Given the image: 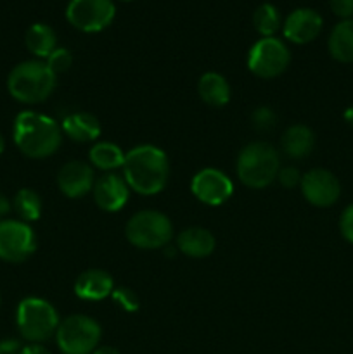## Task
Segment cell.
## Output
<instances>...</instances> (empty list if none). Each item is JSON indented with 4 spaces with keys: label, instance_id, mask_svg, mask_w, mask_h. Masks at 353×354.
Masks as SVG:
<instances>
[{
    "label": "cell",
    "instance_id": "7402d4cb",
    "mask_svg": "<svg viewBox=\"0 0 353 354\" xmlns=\"http://www.w3.org/2000/svg\"><path fill=\"white\" fill-rule=\"evenodd\" d=\"M24 44L35 57L47 59L57 48V37L48 24L37 23L28 28L24 35Z\"/></svg>",
    "mask_w": 353,
    "mask_h": 354
},
{
    "label": "cell",
    "instance_id": "83f0119b",
    "mask_svg": "<svg viewBox=\"0 0 353 354\" xmlns=\"http://www.w3.org/2000/svg\"><path fill=\"white\" fill-rule=\"evenodd\" d=\"M275 114L270 107H258V109L253 113V124L258 131H269L275 127Z\"/></svg>",
    "mask_w": 353,
    "mask_h": 354
},
{
    "label": "cell",
    "instance_id": "f35d334b",
    "mask_svg": "<svg viewBox=\"0 0 353 354\" xmlns=\"http://www.w3.org/2000/svg\"><path fill=\"white\" fill-rule=\"evenodd\" d=\"M0 303H2V297H0Z\"/></svg>",
    "mask_w": 353,
    "mask_h": 354
},
{
    "label": "cell",
    "instance_id": "44dd1931",
    "mask_svg": "<svg viewBox=\"0 0 353 354\" xmlns=\"http://www.w3.org/2000/svg\"><path fill=\"white\" fill-rule=\"evenodd\" d=\"M197 92L203 102L213 107L227 106L230 100V85L227 80L218 73H204L197 85Z\"/></svg>",
    "mask_w": 353,
    "mask_h": 354
},
{
    "label": "cell",
    "instance_id": "f546056e",
    "mask_svg": "<svg viewBox=\"0 0 353 354\" xmlns=\"http://www.w3.org/2000/svg\"><path fill=\"white\" fill-rule=\"evenodd\" d=\"M277 180L280 182V185L287 187V189H293L298 183H301V175L296 168L293 166H287V168H280Z\"/></svg>",
    "mask_w": 353,
    "mask_h": 354
},
{
    "label": "cell",
    "instance_id": "2e32d148",
    "mask_svg": "<svg viewBox=\"0 0 353 354\" xmlns=\"http://www.w3.org/2000/svg\"><path fill=\"white\" fill-rule=\"evenodd\" d=\"M114 290L113 277L104 270H87L75 282V294L85 301H102Z\"/></svg>",
    "mask_w": 353,
    "mask_h": 354
},
{
    "label": "cell",
    "instance_id": "ac0fdd59",
    "mask_svg": "<svg viewBox=\"0 0 353 354\" xmlns=\"http://www.w3.org/2000/svg\"><path fill=\"white\" fill-rule=\"evenodd\" d=\"M62 133L75 142H93L99 138L100 128L99 120L90 113H73L62 120Z\"/></svg>",
    "mask_w": 353,
    "mask_h": 354
},
{
    "label": "cell",
    "instance_id": "8fae6325",
    "mask_svg": "<svg viewBox=\"0 0 353 354\" xmlns=\"http://www.w3.org/2000/svg\"><path fill=\"white\" fill-rule=\"evenodd\" d=\"M190 190L197 201L208 206H221L234 194V183L217 168H204L194 175Z\"/></svg>",
    "mask_w": 353,
    "mask_h": 354
},
{
    "label": "cell",
    "instance_id": "3957f363",
    "mask_svg": "<svg viewBox=\"0 0 353 354\" xmlns=\"http://www.w3.org/2000/svg\"><path fill=\"white\" fill-rule=\"evenodd\" d=\"M57 76L42 61H24L14 66L7 76V90L17 102L40 104L48 99L55 88Z\"/></svg>",
    "mask_w": 353,
    "mask_h": 354
},
{
    "label": "cell",
    "instance_id": "d590c367",
    "mask_svg": "<svg viewBox=\"0 0 353 354\" xmlns=\"http://www.w3.org/2000/svg\"><path fill=\"white\" fill-rule=\"evenodd\" d=\"M345 120L353 127V107H348V109L345 111Z\"/></svg>",
    "mask_w": 353,
    "mask_h": 354
},
{
    "label": "cell",
    "instance_id": "277c9868",
    "mask_svg": "<svg viewBox=\"0 0 353 354\" xmlns=\"http://www.w3.org/2000/svg\"><path fill=\"white\" fill-rule=\"evenodd\" d=\"M280 169L279 152L266 142H251L237 158V176L249 189H265Z\"/></svg>",
    "mask_w": 353,
    "mask_h": 354
},
{
    "label": "cell",
    "instance_id": "f1b7e54d",
    "mask_svg": "<svg viewBox=\"0 0 353 354\" xmlns=\"http://www.w3.org/2000/svg\"><path fill=\"white\" fill-rule=\"evenodd\" d=\"M339 232L345 237V241L353 244V204L346 206L339 216Z\"/></svg>",
    "mask_w": 353,
    "mask_h": 354
},
{
    "label": "cell",
    "instance_id": "d6a6232c",
    "mask_svg": "<svg viewBox=\"0 0 353 354\" xmlns=\"http://www.w3.org/2000/svg\"><path fill=\"white\" fill-rule=\"evenodd\" d=\"M10 209H12V204H10V201L7 199L3 194H0V221L6 220L7 214L10 213Z\"/></svg>",
    "mask_w": 353,
    "mask_h": 354
},
{
    "label": "cell",
    "instance_id": "4fadbf2b",
    "mask_svg": "<svg viewBox=\"0 0 353 354\" xmlns=\"http://www.w3.org/2000/svg\"><path fill=\"white\" fill-rule=\"evenodd\" d=\"M93 201L106 213H116L123 209L130 197V187L123 176L116 173H106L93 183Z\"/></svg>",
    "mask_w": 353,
    "mask_h": 354
},
{
    "label": "cell",
    "instance_id": "cb8c5ba5",
    "mask_svg": "<svg viewBox=\"0 0 353 354\" xmlns=\"http://www.w3.org/2000/svg\"><path fill=\"white\" fill-rule=\"evenodd\" d=\"M12 207L21 221L31 223L42 216V199L33 189H21L12 199Z\"/></svg>",
    "mask_w": 353,
    "mask_h": 354
},
{
    "label": "cell",
    "instance_id": "d4e9b609",
    "mask_svg": "<svg viewBox=\"0 0 353 354\" xmlns=\"http://www.w3.org/2000/svg\"><path fill=\"white\" fill-rule=\"evenodd\" d=\"M253 24L263 38L273 37V33L280 28L279 10L272 3H262L253 14Z\"/></svg>",
    "mask_w": 353,
    "mask_h": 354
},
{
    "label": "cell",
    "instance_id": "5bb4252c",
    "mask_svg": "<svg viewBox=\"0 0 353 354\" xmlns=\"http://www.w3.org/2000/svg\"><path fill=\"white\" fill-rule=\"evenodd\" d=\"M322 26H324V21L317 10L301 7L286 17L282 24V33L293 44L305 45L314 41L320 35Z\"/></svg>",
    "mask_w": 353,
    "mask_h": 354
},
{
    "label": "cell",
    "instance_id": "d6986e66",
    "mask_svg": "<svg viewBox=\"0 0 353 354\" xmlns=\"http://www.w3.org/2000/svg\"><path fill=\"white\" fill-rule=\"evenodd\" d=\"M282 152L291 159H303L311 154L315 147V135L305 124H293L280 138Z\"/></svg>",
    "mask_w": 353,
    "mask_h": 354
},
{
    "label": "cell",
    "instance_id": "1f68e13d",
    "mask_svg": "<svg viewBox=\"0 0 353 354\" xmlns=\"http://www.w3.org/2000/svg\"><path fill=\"white\" fill-rule=\"evenodd\" d=\"M21 349H23V346L16 339H3V341H0V354H21Z\"/></svg>",
    "mask_w": 353,
    "mask_h": 354
},
{
    "label": "cell",
    "instance_id": "7c38bea8",
    "mask_svg": "<svg viewBox=\"0 0 353 354\" xmlns=\"http://www.w3.org/2000/svg\"><path fill=\"white\" fill-rule=\"evenodd\" d=\"M301 192L311 206L329 207L341 196V185L334 173L317 168L301 176Z\"/></svg>",
    "mask_w": 353,
    "mask_h": 354
},
{
    "label": "cell",
    "instance_id": "9c48e42d",
    "mask_svg": "<svg viewBox=\"0 0 353 354\" xmlns=\"http://www.w3.org/2000/svg\"><path fill=\"white\" fill-rule=\"evenodd\" d=\"M116 16L113 0H69L66 17L69 24L85 33H97L109 26Z\"/></svg>",
    "mask_w": 353,
    "mask_h": 354
},
{
    "label": "cell",
    "instance_id": "8992f818",
    "mask_svg": "<svg viewBox=\"0 0 353 354\" xmlns=\"http://www.w3.org/2000/svg\"><path fill=\"white\" fill-rule=\"evenodd\" d=\"M128 242L138 249H161L173 237V225L168 216L159 211H138L125 227Z\"/></svg>",
    "mask_w": 353,
    "mask_h": 354
},
{
    "label": "cell",
    "instance_id": "4316f807",
    "mask_svg": "<svg viewBox=\"0 0 353 354\" xmlns=\"http://www.w3.org/2000/svg\"><path fill=\"white\" fill-rule=\"evenodd\" d=\"M111 296H113L114 303L120 304L127 313H134V311L138 310L137 294H135L132 289H128V287H118V289L113 290Z\"/></svg>",
    "mask_w": 353,
    "mask_h": 354
},
{
    "label": "cell",
    "instance_id": "4dcf8cb0",
    "mask_svg": "<svg viewBox=\"0 0 353 354\" xmlns=\"http://www.w3.org/2000/svg\"><path fill=\"white\" fill-rule=\"evenodd\" d=\"M329 6L341 21L353 19V0H329Z\"/></svg>",
    "mask_w": 353,
    "mask_h": 354
},
{
    "label": "cell",
    "instance_id": "6da1fadb",
    "mask_svg": "<svg viewBox=\"0 0 353 354\" xmlns=\"http://www.w3.org/2000/svg\"><path fill=\"white\" fill-rule=\"evenodd\" d=\"M123 178L141 196H156L168 183V156L156 145H137L125 154Z\"/></svg>",
    "mask_w": 353,
    "mask_h": 354
},
{
    "label": "cell",
    "instance_id": "9a60e30c",
    "mask_svg": "<svg viewBox=\"0 0 353 354\" xmlns=\"http://www.w3.org/2000/svg\"><path fill=\"white\" fill-rule=\"evenodd\" d=\"M96 176L93 168L83 161H71L59 169L57 185L66 197L78 199L92 192Z\"/></svg>",
    "mask_w": 353,
    "mask_h": 354
},
{
    "label": "cell",
    "instance_id": "5b68a950",
    "mask_svg": "<svg viewBox=\"0 0 353 354\" xmlns=\"http://www.w3.org/2000/svg\"><path fill=\"white\" fill-rule=\"evenodd\" d=\"M57 310L42 297H24L16 311V325L21 337L31 344H42L55 335L59 327Z\"/></svg>",
    "mask_w": 353,
    "mask_h": 354
},
{
    "label": "cell",
    "instance_id": "836d02e7",
    "mask_svg": "<svg viewBox=\"0 0 353 354\" xmlns=\"http://www.w3.org/2000/svg\"><path fill=\"white\" fill-rule=\"evenodd\" d=\"M21 354H51V351L42 344H28L21 349Z\"/></svg>",
    "mask_w": 353,
    "mask_h": 354
},
{
    "label": "cell",
    "instance_id": "52a82bcc",
    "mask_svg": "<svg viewBox=\"0 0 353 354\" xmlns=\"http://www.w3.org/2000/svg\"><path fill=\"white\" fill-rule=\"evenodd\" d=\"M100 337V325L87 315H71L59 324L55 332L62 354H92L99 348Z\"/></svg>",
    "mask_w": 353,
    "mask_h": 354
},
{
    "label": "cell",
    "instance_id": "ba28073f",
    "mask_svg": "<svg viewBox=\"0 0 353 354\" xmlns=\"http://www.w3.org/2000/svg\"><path fill=\"white\" fill-rule=\"evenodd\" d=\"M291 61L289 48L282 40L266 37L256 41L248 54V68L255 76L262 80L275 78L282 75Z\"/></svg>",
    "mask_w": 353,
    "mask_h": 354
},
{
    "label": "cell",
    "instance_id": "484cf974",
    "mask_svg": "<svg viewBox=\"0 0 353 354\" xmlns=\"http://www.w3.org/2000/svg\"><path fill=\"white\" fill-rule=\"evenodd\" d=\"M45 64L48 66L52 73L55 76L61 75V73H66L73 64V55L68 48L57 47L47 59H45Z\"/></svg>",
    "mask_w": 353,
    "mask_h": 354
},
{
    "label": "cell",
    "instance_id": "603a6c76",
    "mask_svg": "<svg viewBox=\"0 0 353 354\" xmlns=\"http://www.w3.org/2000/svg\"><path fill=\"white\" fill-rule=\"evenodd\" d=\"M89 159L93 168H99L102 171H114L118 168H123L125 154L116 144L113 142H97L89 152Z\"/></svg>",
    "mask_w": 353,
    "mask_h": 354
},
{
    "label": "cell",
    "instance_id": "e0dca14e",
    "mask_svg": "<svg viewBox=\"0 0 353 354\" xmlns=\"http://www.w3.org/2000/svg\"><path fill=\"white\" fill-rule=\"evenodd\" d=\"M215 237L210 230L199 227L187 228L180 232L176 239V248L189 258H206L215 251Z\"/></svg>",
    "mask_w": 353,
    "mask_h": 354
},
{
    "label": "cell",
    "instance_id": "74e56055",
    "mask_svg": "<svg viewBox=\"0 0 353 354\" xmlns=\"http://www.w3.org/2000/svg\"><path fill=\"white\" fill-rule=\"evenodd\" d=\"M120 2H132V0H120Z\"/></svg>",
    "mask_w": 353,
    "mask_h": 354
},
{
    "label": "cell",
    "instance_id": "ffe728a7",
    "mask_svg": "<svg viewBox=\"0 0 353 354\" xmlns=\"http://www.w3.org/2000/svg\"><path fill=\"white\" fill-rule=\"evenodd\" d=\"M329 54L339 62H353V19L339 21L329 35Z\"/></svg>",
    "mask_w": 353,
    "mask_h": 354
},
{
    "label": "cell",
    "instance_id": "30bf717a",
    "mask_svg": "<svg viewBox=\"0 0 353 354\" xmlns=\"http://www.w3.org/2000/svg\"><path fill=\"white\" fill-rule=\"evenodd\" d=\"M37 249V237L30 223L21 220L0 221V259L6 263H23Z\"/></svg>",
    "mask_w": 353,
    "mask_h": 354
},
{
    "label": "cell",
    "instance_id": "8d00e7d4",
    "mask_svg": "<svg viewBox=\"0 0 353 354\" xmlns=\"http://www.w3.org/2000/svg\"><path fill=\"white\" fill-rule=\"evenodd\" d=\"M3 151H6V138H3L2 133H0V156L3 154Z\"/></svg>",
    "mask_w": 353,
    "mask_h": 354
},
{
    "label": "cell",
    "instance_id": "7a4b0ae2",
    "mask_svg": "<svg viewBox=\"0 0 353 354\" xmlns=\"http://www.w3.org/2000/svg\"><path fill=\"white\" fill-rule=\"evenodd\" d=\"M62 135L57 121L35 111H23L14 120V144L31 159H45L55 154L62 144Z\"/></svg>",
    "mask_w": 353,
    "mask_h": 354
},
{
    "label": "cell",
    "instance_id": "e575fe53",
    "mask_svg": "<svg viewBox=\"0 0 353 354\" xmlns=\"http://www.w3.org/2000/svg\"><path fill=\"white\" fill-rule=\"evenodd\" d=\"M92 354H121V353L118 351L116 348H111V346H100V348H97Z\"/></svg>",
    "mask_w": 353,
    "mask_h": 354
}]
</instances>
